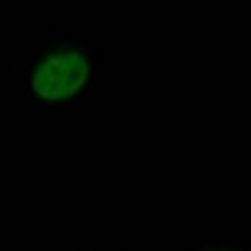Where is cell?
<instances>
[{"label":"cell","instance_id":"obj_1","mask_svg":"<svg viewBox=\"0 0 251 251\" xmlns=\"http://www.w3.org/2000/svg\"><path fill=\"white\" fill-rule=\"evenodd\" d=\"M88 74L90 63L82 51L57 48L45 54L32 70L29 88L40 100H67L82 90Z\"/></svg>","mask_w":251,"mask_h":251}]
</instances>
